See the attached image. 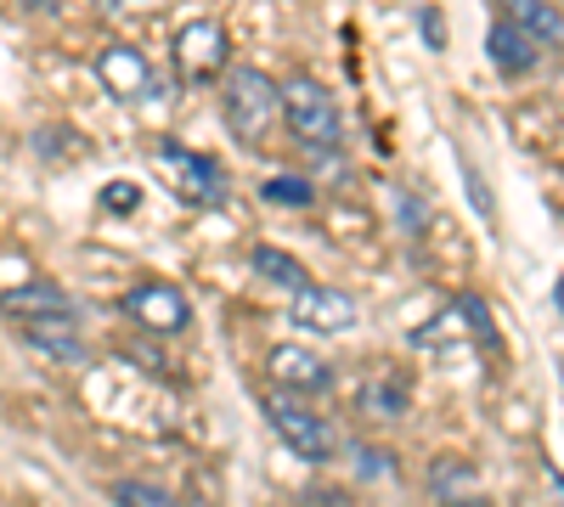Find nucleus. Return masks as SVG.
Wrapping results in <instances>:
<instances>
[{
  "label": "nucleus",
  "instance_id": "f257e3e1",
  "mask_svg": "<svg viewBox=\"0 0 564 507\" xmlns=\"http://www.w3.org/2000/svg\"><path fill=\"white\" fill-rule=\"evenodd\" d=\"M220 97H226V124L238 130L243 147H260L271 135V124L282 119V85H271V74H260L249 63L226 68Z\"/></svg>",
  "mask_w": 564,
  "mask_h": 507
},
{
  "label": "nucleus",
  "instance_id": "f03ea898",
  "mask_svg": "<svg viewBox=\"0 0 564 507\" xmlns=\"http://www.w3.org/2000/svg\"><path fill=\"white\" fill-rule=\"evenodd\" d=\"M282 124H289L305 147H334V142H339V108H334V97H327L316 79H305V74L282 79Z\"/></svg>",
  "mask_w": 564,
  "mask_h": 507
},
{
  "label": "nucleus",
  "instance_id": "7ed1b4c3",
  "mask_svg": "<svg viewBox=\"0 0 564 507\" xmlns=\"http://www.w3.org/2000/svg\"><path fill=\"white\" fill-rule=\"evenodd\" d=\"M159 164L170 169V192L181 203H198V209H215L226 203V175L209 153H193V147H181V142H159Z\"/></svg>",
  "mask_w": 564,
  "mask_h": 507
},
{
  "label": "nucleus",
  "instance_id": "20e7f679",
  "mask_svg": "<svg viewBox=\"0 0 564 507\" xmlns=\"http://www.w3.org/2000/svg\"><path fill=\"white\" fill-rule=\"evenodd\" d=\"M265 423L276 429V440L289 445L294 456H305V463H327L334 456V423L327 418H316L311 406H300V400H289V395H276V400H265Z\"/></svg>",
  "mask_w": 564,
  "mask_h": 507
},
{
  "label": "nucleus",
  "instance_id": "39448f33",
  "mask_svg": "<svg viewBox=\"0 0 564 507\" xmlns=\"http://www.w3.org/2000/svg\"><path fill=\"white\" fill-rule=\"evenodd\" d=\"M124 310H130L135 328H148V333H181L186 321H193V305H186V294L170 288V283H141V288H130V294H124Z\"/></svg>",
  "mask_w": 564,
  "mask_h": 507
},
{
  "label": "nucleus",
  "instance_id": "423d86ee",
  "mask_svg": "<svg viewBox=\"0 0 564 507\" xmlns=\"http://www.w3.org/2000/svg\"><path fill=\"white\" fill-rule=\"evenodd\" d=\"M97 79L108 85L113 102H141L153 90L148 57H141L135 45H124V40H113V45H102V52H97Z\"/></svg>",
  "mask_w": 564,
  "mask_h": 507
},
{
  "label": "nucleus",
  "instance_id": "0eeeda50",
  "mask_svg": "<svg viewBox=\"0 0 564 507\" xmlns=\"http://www.w3.org/2000/svg\"><path fill=\"white\" fill-rule=\"evenodd\" d=\"M265 373L276 389H300V395H322V389H334V366H327L316 350L305 344H276L265 355Z\"/></svg>",
  "mask_w": 564,
  "mask_h": 507
},
{
  "label": "nucleus",
  "instance_id": "6e6552de",
  "mask_svg": "<svg viewBox=\"0 0 564 507\" xmlns=\"http://www.w3.org/2000/svg\"><path fill=\"white\" fill-rule=\"evenodd\" d=\"M175 63H181L186 79H215V74H226V29L209 23V18L186 23V29L175 34Z\"/></svg>",
  "mask_w": 564,
  "mask_h": 507
},
{
  "label": "nucleus",
  "instance_id": "1a4fd4ad",
  "mask_svg": "<svg viewBox=\"0 0 564 507\" xmlns=\"http://www.w3.org/2000/svg\"><path fill=\"white\" fill-rule=\"evenodd\" d=\"M305 333H350L356 328V299L345 288H305L294 294V310H289Z\"/></svg>",
  "mask_w": 564,
  "mask_h": 507
},
{
  "label": "nucleus",
  "instance_id": "9d476101",
  "mask_svg": "<svg viewBox=\"0 0 564 507\" xmlns=\"http://www.w3.org/2000/svg\"><path fill=\"white\" fill-rule=\"evenodd\" d=\"M0 310L18 316L23 328H40V321H74V299L52 283H29V288H12L0 294Z\"/></svg>",
  "mask_w": 564,
  "mask_h": 507
},
{
  "label": "nucleus",
  "instance_id": "9b49d317",
  "mask_svg": "<svg viewBox=\"0 0 564 507\" xmlns=\"http://www.w3.org/2000/svg\"><path fill=\"white\" fill-rule=\"evenodd\" d=\"M486 52H491V63H497V74H531L536 68V57H542V45L525 34V29H513L508 18L502 23H491V34H486Z\"/></svg>",
  "mask_w": 564,
  "mask_h": 507
},
{
  "label": "nucleus",
  "instance_id": "f8f14e48",
  "mask_svg": "<svg viewBox=\"0 0 564 507\" xmlns=\"http://www.w3.org/2000/svg\"><path fill=\"white\" fill-rule=\"evenodd\" d=\"M502 12L513 29H525L536 45H564V12L553 0H502Z\"/></svg>",
  "mask_w": 564,
  "mask_h": 507
},
{
  "label": "nucleus",
  "instance_id": "ddd939ff",
  "mask_svg": "<svg viewBox=\"0 0 564 507\" xmlns=\"http://www.w3.org/2000/svg\"><path fill=\"white\" fill-rule=\"evenodd\" d=\"M254 271L265 276V283H276V288H289V294H305V288H311V276H305V265H300L294 254H282V249H254Z\"/></svg>",
  "mask_w": 564,
  "mask_h": 507
},
{
  "label": "nucleus",
  "instance_id": "4468645a",
  "mask_svg": "<svg viewBox=\"0 0 564 507\" xmlns=\"http://www.w3.org/2000/svg\"><path fill=\"white\" fill-rule=\"evenodd\" d=\"M23 339L40 350V355H52V361H79V339H74V321H40V328H23Z\"/></svg>",
  "mask_w": 564,
  "mask_h": 507
},
{
  "label": "nucleus",
  "instance_id": "2eb2a0df",
  "mask_svg": "<svg viewBox=\"0 0 564 507\" xmlns=\"http://www.w3.org/2000/svg\"><path fill=\"white\" fill-rule=\"evenodd\" d=\"M113 502H119V507H181L170 491H159V485H148V480H119V485H113Z\"/></svg>",
  "mask_w": 564,
  "mask_h": 507
},
{
  "label": "nucleus",
  "instance_id": "dca6fc26",
  "mask_svg": "<svg viewBox=\"0 0 564 507\" xmlns=\"http://www.w3.org/2000/svg\"><path fill=\"white\" fill-rule=\"evenodd\" d=\"M260 192H265V203H311V180H300V175H271Z\"/></svg>",
  "mask_w": 564,
  "mask_h": 507
},
{
  "label": "nucleus",
  "instance_id": "f3484780",
  "mask_svg": "<svg viewBox=\"0 0 564 507\" xmlns=\"http://www.w3.org/2000/svg\"><path fill=\"white\" fill-rule=\"evenodd\" d=\"M141 203V187H130V180H113V187H102V209H135Z\"/></svg>",
  "mask_w": 564,
  "mask_h": 507
},
{
  "label": "nucleus",
  "instance_id": "a211bd4d",
  "mask_svg": "<svg viewBox=\"0 0 564 507\" xmlns=\"http://www.w3.org/2000/svg\"><path fill=\"white\" fill-rule=\"evenodd\" d=\"M463 180H468V198H475V209H480V214H491V198H486V180H480V169L468 164V158H463Z\"/></svg>",
  "mask_w": 564,
  "mask_h": 507
},
{
  "label": "nucleus",
  "instance_id": "6ab92c4d",
  "mask_svg": "<svg viewBox=\"0 0 564 507\" xmlns=\"http://www.w3.org/2000/svg\"><path fill=\"white\" fill-rule=\"evenodd\" d=\"M159 7L164 0H102V12H119V18L124 12H159Z\"/></svg>",
  "mask_w": 564,
  "mask_h": 507
},
{
  "label": "nucleus",
  "instance_id": "aec40b11",
  "mask_svg": "<svg viewBox=\"0 0 564 507\" xmlns=\"http://www.w3.org/2000/svg\"><path fill=\"white\" fill-rule=\"evenodd\" d=\"M417 23H423V34H430V45H441V23H435V12H417Z\"/></svg>",
  "mask_w": 564,
  "mask_h": 507
},
{
  "label": "nucleus",
  "instance_id": "412c9836",
  "mask_svg": "<svg viewBox=\"0 0 564 507\" xmlns=\"http://www.w3.org/2000/svg\"><path fill=\"white\" fill-rule=\"evenodd\" d=\"M553 305H558V316H564V276H558V288H553Z\"/></svg>",
  "mask_w": 564,
  "mask_h": 507
},
{
  "label": "nucleus",
  "instance_id": "4be33fe9",
  "mask_svg": "<svg viewBox=\"0 0 564 507\" xmlns=\"http://www.w3.org/2000/svg\"><path fill=\"white\" fill-rule=\"evenodd\" d=\"M18 7H29V12H34V7H52V0H18Z\"/></svg>",
  "mask_w": 564,
  "mask_h": 507
},
{
  "label": "nucleus",
  "instance_id": "5701e85b",
  "mask_svg": "<svg viewBox=\"0 0 564 507\" xmlns=\"http://www.w3.org/2000/svg\"><path fill=\"white\" fill-rule=\"evenodd\" d=\"M553 7H558V0H553Z\"/></svg>",
  "mask_w": 564,
  "mask_h": 507
}]
</instances>
